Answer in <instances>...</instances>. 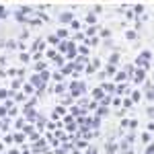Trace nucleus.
<instances>
[{
  "label": "nucleus",
  "instance_id": "nucleus-1",
  "mask_svg": "<svg viewBox=\"0 0 154 154\" xmlns=\"http://www.w3.org/2000/svg\"><path fill=\"white\" fill-rule=\"evenodd\" d=\"M60 21H62V23H70V21H72V14H70V12H64V14L60 17Z\"/></svg>",
  "mask_w": 154,
  "mask_h": 154
},
{
  "label": "nucleus",
  "instance_id": "nucleus-2",
  "mask_svg": "<svg viewBox=\"0 0 154 154\" xmlns=\"http://www.w3.org/2000/svg\"><path fill=\"white\" fill-rule=\"evenodd\" d=\"M14 140H17V142H23V140H25V134H17V136H14Z\"/></svg>",
  "mask_w": 154,
  "mask_h": 154
},
{
  "label": "nucleus",
  "instance_id": "nucleus-3",
  "mask_svg": "<svg viewBox=\"0 0 154 154\" xmlns=\"http://www.w3.org/2000/svg\"><path fill=\"white\" fill-rule=\"evenodd\" d=\"M6 97H8V93H6L4 88H0V99H6Z\"/></svg>",
  "mask_w": 154,
  "mask_h": 154
},
{
  "label": "nucleus",
  "instance_id": "nucleus-4",
  "mask_svg": "<svg viewBox=\"0 0 154 154\" xmlns=\"http://www.w3.org/2000/svg\"><path fill=\"white\" fill-rule=\"evenodd\" d=\"M25 93H29V95H31V93H33V86H31V84H27V86H25Z\"/></svg>",
  "mask_w": 154,
  "mask_h": 154
},
{
  "label": "nucleus",
  "instance_id": "nucleus-5",
  "mask_svg": "<svg viewBox=\"0 0 154 154\" xmlns=\"http://www.w3.org/2000/svg\"><path fill=\"white\" fill-rule=\"evenodd\" d=\"M14 99H17V101H25V95H21V93H17V95H14Z\"/></svg>",
  "mask_w": 154,
  "mask_h": 154
},
{
  "label": "nucleus",
  "instance_id": "nucleus-6",
  "mask_svg": "<svg viewBox=\"0 0 154 154\" xmlns=\"http://www.w3.org/2000/svg\"><path fill=\"white\" fill-rule=\"evenodd\" d=\"M6 115V107H0V117H4Z\"/></svg>",
  "mask_w": 154,
  "mask_h": 154
},
{
  "label": "nucleus",
  "instance_id": "nucleus-7",
  "mask_svg": "<svg viewBox=\"0 0 154 154\" xmlns=\"http://www.w3.org/2000/svg\"><path fill=\"white\" fill-rule=\"evenodd\" d=\"M4 17H6V11H4V8L0 6V19H4Z\"/></svg>",
  "mask_w": 154,
  "mask_h": 154
},
{
  "label": "nucleus",
  "instance_id": "nucleus-8",
  "mask_svg": "<svg viewBox=\"0 0 154 154\" xmlns=\"http://www.w3.org/2000/svg\"><path fill=\"white\" fill-rule=\"evenodd\" d=\"M11 154H19V150H11Z\"/></svg>",
  "mask_w": 154,
  "mask_h": 154
},
{
  "label": "nucleus",
  "instance_id": "nucleus-9",
  "mask_svg": "<svg viewBox=\"0 0 154 154\" xmlns=\"http://www.w3.org/2000/svg\"><path fill=\"white\" fill-rule=\"evenodd\" d=\"M0 128H2V123H0Z\"/></svg>",
  "mask_w": 154,
  "mask_h": 154
}]
</instances>
